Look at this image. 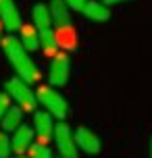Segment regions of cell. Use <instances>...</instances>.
Segmentation results:
<instances>
[{
	"instance_id": "1",
	"label": "cell",
	"mask_w": 152,
	"mask_h": 158,
	"mask_svg": "<svg viewBox=\"0 0 152 158\" xmlns=\"http://www.w3.org/2000/svg\"><path fill=\"white\" fill-rule=\"evenodd\" d=\"M0 46H2V50H4V54H6L11 67L15 69L17 77L25 79L27 83H36V81L40 79V69H38L36 63L29 58V52L21 46V42H19L17 35H13V33L4 35Z\"/></svg>"
},
{
	"instance_id": "2",
	"label": "cell",
	"mask_w": 152,
	"mask_h": 158,
	"mask_svg": "<svg viewBox=\"0 0 152 158\" xmlns=\"http://www.w3.org/2000/svg\"><path fill=\"white\" fill-rule=\"evenodd\" d=\"M4 92H6V96L15 102V106H19L23 112H36L38 98H36V92L32 89V83H27L25 79L17 77V75L6 79Z\"/></svg>"
},
{
	"instance_id": "3",
	"label": "cell",
	"mask_w": 152,
	"mask_h": 158,
	"mask_svg": "<svg viewBox=\"0 0 152 158\" xmlns=\"http://www.w3.org/2000/svg\"><path fill=\"white\" fill-rule=\"evenodd\" d=\"M36 98H38V104H40L42 108L48 112V114H52L54 118H58V121H63L69 114V104H67V100L52 85H40L36 89Z\"/></svg>"
},
{
	"instance_id": "4",
	"label": "cell",
	"mask_w": 152,
	"mask_h": 158,
	"mask_svg": "<svg viewBox=\"0 0 152 158\" xmlns=\"http://www.w3.org/2000/svg\"><path fill=\"white\" fill-rule=\"evenodd\" d=\"M54 146L58 150V156L61 158H79V150H77V143H75V135H73V129L65 121H58L54 125Z\"/></svg>"
},
{
	"instance_id": "5",
	"label": "cell",
	"mask_w": 152,
	"mask_h": 158,
	"mask_svg": "<svg viewBox=\"0 0 152 158\" xmlns=\"http://www.w3.org/2000/svg\"><path fill=\"white\" fill-rule=\"evenodd\" d=\"M71 77V60L67 52H56L48 67V83L52 87H63L69 83Z\"/></svg>"
},
{
	"instance_id": "6",
	"label": "cell",
	"mask_w": 152,
	"mask_h": 158,
	"mask_svg": "<svg viewBox=\"0 0 152 158\" xmlns=\"http://www.w3.org/2000/svg\"><path fill=\"white\" fill-rule=\"evenodd\" d=\"M0 21L8 33H15L21 29V25H23L21 10L17 8L15 0H0Z\"/></svg>"
},
{
	"instance_id": "7",
	"label": "cell",
	"mask_w": 152,
	"mask_h": 158,
	"mask_svg": "<svg viewBox=\"0 0 152 158\" xmlns=\"http://www.w3.org/2000/svg\"><path fill=\"white\" fill-rule=\"evenodd\" d=\"M54 117L48 114L46 110H36L33 112V133L40 139V143H48L54 135Z\"/></svg>"
},
{
	"instance_id": "8",
	"label": "cell",
	"mask_w": 152,
	"mask_h": 158,
	"mask_svg": "<svg viewBox=\"0 0 152 158\" xmlns=\"http://www.w3.org/2000/svg\"><path fill=\"white\" fill-rule=\"evenodd\" d=\"M75 143H77V150L79 152H86V154H98V152L102 150V142H100V137H98L92 129L88 127H77L75 131Z\"/></svg>"
},
{
	"instance_id": "9",
	"label": "cell",
	"mask_w": 152,
	"mask_h": 158,
	"mask_svg": "<svg viewBox=\"0 0 152 158\" xmlns=\"http://www.w3.org/2000/svg\"><path fill=\"white\" fill-rule=\"evenodd\" d=\"M33 129L29 125H21L17 131H13V137H11V148H13V154L17 156H25V152H29V148L33 146Z\"/></svg>"
},
{
	"instance_id": "10",
	"label": "cell",
	"mask_w": 152,
	"mask_h": 158,
	"mask_svg": "<svg viewBox=\"0 0 152 158\" xmlns=\"http://www.w3.org/2000/svg\"><path fill=\"white\" fill-rule=\"evenodd\" d=\"M48 8H50V17H52L54 29H67V27H73V23H71V8L67 6L65 0H48Z\"/></svg>"
},
{
	"instance_id": "11",
	"label": "cell",
	"mask_w": 152,
	"mask_h": 158,
	"mask_svg": "<svg viewBox=\"0 0 152 158\" xmlns=\"http://www.w3.org/2000/svg\"><path fill=\"white\" fill-rule=\"evenodd\" d=\"M19 42L21 46L27 50V52H36L40 48V35H38V29L33 23H23L21 29H19Z\"/></svg>"
},
{
	"instance_id": "12",
	"label": "cell",
	"mask_w": 152,
	"mask_h": 158,
	"mask_svg": "<svg viewBox=\"0 0 152 158\" xmlns=\"http://www.w3.org/2000/svg\"><path fill=\"white\" fill-rule=\"evenodd\" d=\"M81 15H86L90 21L104 23V21L111 19V8L106 6V4H102L100 0H88V4H86V8H83Z\"/></svg>"
},
{
	"instance_id": "13",
	"label": "cell",
	"mask_w": 152,
	"mask_h": 158,
	"mask_svg": "<svg viewBox=\"0 0 152 158\" xmlns=\"http://www.w3.org/2000/svg\"><path fill=\"white\" fill-rule=\"evenodd\" d=\"M0 123H2V131H4V133H13V131H17L19 127L23 125V110H21L19 106H13V104H11Z\"/></svg>"
},
{
	"instance_id": "14",
	"label": "cell",
	"mask_w": 152,
	"mask_h": 158,
	"mask_svg": "<svg viewBox=\"0 0 152 158\" xmlns=\"http://www.w3.org/2000/svg\"><path fill=\"white\" fill-rule=\"evenodd\" d=\"M27 158H61L56 156L54 152L48 148V143H40V142H33V146L29 148V156Z\"/></svg>"
},
{
	"instance_id": "15",
	"label": "cell",
	"mask_w": 152,
	"mask_h": 158,
	"mask_svg": "<svg viewBox=\"0 0 152 158\" xmlns=\"http://www.w3.org/2000/svg\"><path fill=\"white\" fill-rule=\"evenodd\" d=\"M11 154H13L11 137H8V133L0 131V158H11Z\"/></svg>"
},
{
	"instance_id": "16",
	"label": "cell",
	"mask_w": 152,
	"mask_h": 158,
	"mask_svg": "<svg viewBox=\"0 0 152 158\" xmlns=\"http://www.w3.org/2000/svg\"><path fill=\"white\" fill-rule=\"evenodd\" d=\"M65 2H67V6L71 8V10H75V13H83V8L88 4V0H65Z\"/></svg>"
},
{
	"instance_id": "17",
	"label": "cell",
	"mask_w": 152,
	"mask_h": 158,
	"mask_svg": "<svg viewBox=\"0 0 152 158\" xmlns=\"http://www.w3.org/2000/svg\"><path fill=\"white\" fill-rule=\"evenodd\" d=\"M8 106H11V98L6 96V92H0V121L4 117V112L8 110Z\"/></svg>"
},
{
	"instance_id": "18",
	"label": "cell",
	"mask_w": 152,
	"mask_h": 158,
	"mask_svg": "<svg viewBox=\"0 0 152 158\" xmlns=\"http://www.w3.org/2000/svg\"><path fill=\"white\" fill-rule=\"evenodd\" d=\"M102 4H106V6H115V4H123V2H129V0H100Z\"/></svg>"
},
{
	"instance_id": "19",
	"label": "cell",
	"mask_w": 152,
	"mask_h": 158,
	"mask_svg": "<svg viewBox=\"0 0 152 158\" xmlns=\"http://www.w3.org/2000/svg\"><path fill=\"white\" fill-rule=\"evenodd\" d=\"M2 31H4V27H2V21H0V44H2V38H4V35H2Z\"/></svg>"
},
{
	"instance_id": "20",
	"label": "cell",
	"mask_w": 152,
	"mask_h": 158,
	"mask_svg": "<svg viewBox=\"0 0 152 158\" xmlns=\"http://www.w3.org/2000/svg\"><path fill=\"white\" fill-rule=\"evenodd\" d=\"M150 158H152V139H150Z\"/></svg>"
},
{
	"instance_id": "21",
	"label": "cell",
	"mask_w": 152,
	"mask_h": 158,
	"mask_svg": "<svg viewBox=\"0 0 152 158\" xmlns=\"http://www.w3.org/2000/svg\"><path fill=\"white\" fill-rule=\"evenodd\" d=\"M17 158H27V156H17Z\"/></svg>"
}]
</instances>
